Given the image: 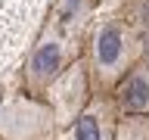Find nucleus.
<instances>
[{"instance_id": "obj_1", "label": "nucleus", "mask_w": 149, "mask_h": 140, "mask_svg": "<svg viewBox=\"0 0 149 140\" xmlns=\"http://www.w3.org/2000/svg\"><path fill=\"white\" fill-rule=\"evenodd\" d=\"M146 103H149V81L143 75H137L121 90V106L124 109H146Z\"/></svg>"}, {"instance_id": "obj_2", "label": "nucleus", "mask_w": 149, "mask_h": 140, "mask_svg": "<svg viewBox=\"0 0 149 140\" xmlns=\"http://www.w3.org/2000/svg\"><path fill=\"white\" fill-rule=\"evenodd\" d=\"M96 56H100L102 65H112L121 56V34L115 28H106L100 34V41H96Z\"/></svg>"}, {"instance_id": "obj_3", "label": "nucleus", "mask_w": 149, "mask_h": 140, "mask_svg": "<svg viewBox=\"0 0 149 140\" xmlns=\"http://www.w3.org/2000/svg\"><path fill=\"white\" fill-rule=\"evenodd\" d=\"M34 72L37 75H50V72H56V65H59V47L56 44H47V47H40L34 53Z\"/></svg>"}, {"instance_id": "obj_4", "label": "nucleus", "mask_w": 149, "mask_h": 140, "mask_svg": "<svg viewBox=\"0 0 149 140\" xmlns=\"http://www.w3.org/2000/svg\"><path fill=\"white\" fill-rule=\"evenodd\" d=\"M74 140H100V125L93 115H84L78 121V131H74Z\"/></svg>"}]
</instances>
